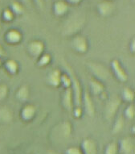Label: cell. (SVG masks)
Wrapping results in <instances>:
<instances>
[{
  "label": "cell",
  "mask_w": 135,
  "mask_h": 154,
  "mask_svg": "<svg viewBox=\"0 0 135 154\" xmlns=\"http://www.w3.org/2000/svg\"><path fill=\"white\" fill-rule=\"evenodd\" d=\"M73 124L69 120H63L52 128L49 132V139L55 144H61L72 137Z\"/></svg>",
  "instance_id": "cell-1"
},
{
  "label": "cell",
  "mask_w": 135,
  "mask_h": 154,
  "mask_svg": "<svg viewBox=\"0 0 135 154\" xmlns=\"http://www.w3.org/2000/svg\"><path fill=\"white\" fill-rule=\"evenodd\" d=\"M85 20L80 15H75L68 20L64 24L61 31V34L65 37H73L74 35L80 34V32L84 28Z\"/></svg>",
  "instance_id": "cell-2"
},
{
  "label": "cell",
  "mask_w": 135,
  "mask_h": 154,
  "mask_svg": "<svg viewBox=\"0 0 135 154\" xmlns=\"http://www.w3.org/2000/svg\"><path fill=\"white\" fill-rule=\"evenodd\" d=\"M65 69L67 70V73L70 76L72 85L71 89L73 94V99H74V106H81V101H82V94L84 89L82 88L81 83L80 80L77 78V76L74 73V71L71 66L68 63L64 64Z\"/></svg>",
  "instance_id": "cell-3"
},
{
  "label": "cell",
  "mask_w": 135,
  "mask_h": 154,
  "mask_svg": "<svg viewBox=\"0 0 135 154\" xmlns=\"http://www.w3.org/2000/svg\"><path fill=\"white\" fill-rule=\"evenodd\" d=\"M86 67L93 79L105 83L111 76L110 70L103 64L97 61H88Z\"/></svg>",
  "instance_id": "cell-4"
},
{
  "label": "cell",
  "mask_w": 135,
  "mask_h": 154,
  "mask_svg": "<svg viewBox=\"0 0 135 154\" xmlns=\"http://www.w3.org/2000/svg\"><path fill=\"white\" fill-rule=\"evenodd\" d=\"M105 108H104V117L106 120L111 121L115 118L116 115L118 113V109L120 108L122 105V99L117 94L108 97L105 100Z\"/></svg>",
  "instance_id": "cell-5"
},
{
  "label": "cell",
  "mask_w": 135,
  "mask_h": 154,
  "mask_svg": "<svg viewBox=\"0 0 135 154\" xmlns=\"http://www.w3.org/2000/svg\"><path fill=\"white\" fill-rule=\"evenodd\" d=\"M71 47L75 53L78 54H85L89 49V42L84 35L77 34L72 37Z\"/></svg>",
  "instance_id": "cell-6"
},
{
  "label": "cell",
  "mask_w": 135,
  "mask_h": 154,
  "mask_svg": "<svg viewBox=\"0 0 135 154\" xmlns=\"http://www.w3.org/2000/svg\"><path fill=\"white\" fill-rule=\"evenodd\" d=\"M45 49H46V46H45L44 42L39 39L31 41L27 46V52L28 55L30 56L32 58L35 59V61L43 53H45Z\"/></svg>",
  "instance_id": "cell-7"
},
{
  "label": "cell",
  "mask_w": 135,
  "mask_h": 154,
  "mask_svg": "<svg viewBox=\"0 0 135 154\" xmlns=\"http://www.w3.org/2000/svg\"><path fill=\"white\" fill-rule=\"evenodd\" d=\"M110 66L112 73L114 74L117 80L121 82H126L129 79L127 72L118 59H112L110 62Z\"/></svg>",
  "instance_id": "cell-8"
},
{
  "label": "cell",
  "mask_w": 135,
  "mask_h": 154,
  "mask_svg": "<svg viewBox=\"0 0 135 154\" xmlns=\"http://www.w3.org/2000/svg\"><path fill=\"white\" fill-rule=\"evenodd\" d=\"M83 105V111L87 114L90 117L95 116L96 107L95 104L93 103L92 95L90 94L89 91L88 89H84L82 94V101H81V106Z\"/></svg>",
  "instance_id": "cell-9"
},
{
  "label": "cell",
  "mask_w": 135,
  "mask_h": 154,
  "mask_svg": "<svg viewBox=\"0 0 135 154\" xmlns=\"http://www.w3.org/2000/svg\"><path fill=\"white\" fill-rule=\"evenodd\" d=\"M60 103L61 106L68 113H72L73 108H74V99H73V94L72 89L68 88L64 89L61 94L60 98Z\"/></svg>",
  "instance_id": "cell-10"
},
{
  "label": "cell",
  "mask_w": 135,
  "mask_h": 154,
  "mask_svg": "<svg viewBox=\"0 0 135 154\" xmlns=\"http://www.w3.org/2000/svg\"><path fill=\"white\" fill-rule=\"evenodd\" d=\"M37 113V108L35 105L32 103H25L20 110V119L25 123H29L35 119Z\"/></svg>",
  "instance_id": "cell-11"
},
{
  "label": "cell",
  "mask_w": 135,
  "mask_h": 154,
  "mask_svg": "<svg viewBox=\"0 0 135 154\" xmlns=\"http://www.w3.org/2000/svg\"><path fill=\"white\" fill-rule=\"evenodd\" d=\"M23 35L17 28H10L4 34V41L10 45H17L22 42Z\"/></svg>",
  "instance_id": "cell-12"
},
{
  "label": "cell",
  "mask_w": 135,
  "mask_h": 154,
  "mask_svg": "<svg viewBox=\"0 0 135 154\" xmlns=\"http://www.w3.org/2000/svg\"><path fill=\"white\" fill-rule=\"evenodd\" d=\"M119 154H133L134 152V139L132 137H125L118 142Z\"/></svg>",
  "instance_id": "cell-13"
},
{
  "label": "cell",
  "mask_w": 135,
  "mask_h": 154,
  "mask_svg": "<svg viewBox=\"0 0 135 154\" xmlns=\"http://www.w3.org/2000/svg\"><path fill=\"white\" fill-rule=\"evenodd\" d=\"M97 10L99 15L102 17H109L115 11V5L112 1L102 0L98 3Z\"/></svg>",
  "instance_id": "cell-14"
},
{
  "label": "cell",
  "mask_w": 135,
  "mask_h": 154,
  "mask_svg": "<svg viewBox=\"0 0 135 154\" xmlns=\"http://www.w3.org/2000/svg\"><path fill=\"white\" fill-rule=\"evenodd\" d=\"M80 148L83 154H98V143L91 137L83 139Z\"/></svg>",
  "instance_id": "cell-15"
},
{
  "label": "cell",
  "mask_w": 135,
  "mask_h": 154,
  "mask_svg": "<svg viewBox=\"0 0 135 154\" xmlns=\"http://www.w3.org/2000/svg\"><path fill=\"white\" fill-rule=\"evenodd\" d=\"M88 91L91 95L100 97L105 91V83L93 79V77L88 81Z\"/></svg>",
  "instance_id": "cell-16"
},
{
  "label": "cell",
  "mask_w": 135,
  "mask_h": 154,
  "mask_svg": "<svg viewBox=\"0 0 135 154\" xmlns=\"http://www.w3.org/2000/svg\"><path fill=\"white\" fill-rule=\"evenodd\" d=\"M62 71L60 69H54L49 72L46 78V83L52 88H59L60 86V79Z\"/></svg>",
  "instance_id": "cell-17"
},
{
  "label": "cell",
  "mask_w": 135,
  "mask_h": 154,
  "mask_svg": "<svg viewBox=\"0 0 135 154\" xmlns=\"http://www.w3.org/2000/svg\"><path fill=\"white\" fill-rule=\"evenodd\" d=\"M70 9V6L68 5L64 0H57L52 5L53 14L57 17L64 16Z\"/></svg>",
  "instance_id": "cell-18"
},
{
  "label": "cell",
  "mask_w": 135,
  "mask_h": 154,
  "mask_svg": "<svg viewBox=\"0 0 135 154\" xmlns=\"http://www.w3.org/2000/svg\"><path fill=\"white\" fill-rule=\"evenodd\" d=\"M3 67L6 73L10 76H15L18 74L20 72V64L16 60L12 58L7 59L6 61H3Z\"/></svg>",
  "instance_id": "cell-19"
},
{
  "label": "cell",
  "mask_w": 135,
  "mask_h": 154,
  "mask_svg": "<svg viewBox=\"0 0 135 154\" xmlns=\"http://www.w3.org/2000/svg\"><path fill=\"white\" fill-rule=\"evenodd\" d=\"M31 91L29 86L26 84L21 85V86L17 89L15 92V99H17L20 103L25 104L27 103L30 99Z\"/></svg>",
  "instance_id": "cell-20"
},
{
  "label": "cell",
  "mask_w": 135,
  "mask_h": 154,
  "mask_svg": "<svg viewBox=\"0 0 135 154\" xmlns=\"http://www.w3.org/2000/svg\"><path fill=\"white\" fill-rule=\"evenodd\" d=\"M14 119V112L8 106H0V123L10 124Z\"/></svg>",
  "instance_id": "cell-21"
},
{
  "label": "cell",
  "mask_w": 135,
  "mask_h": 154,
  "mask_svg": "<svg viewBox=\"0 0 135 154\" xmlns=\"http://www.w3.org/2000/svg\"><path fill=\"white\" fill-rule=\"evenodd\" d=\"M125 119L123 116L122 114H121L119 116L115 118V120L113 122L112 127V134H117L120 133L121 131H122L123 128H124V126H125Z\"/></svg>",
  "instance_id": "cell-22"
},
{
  "label": "cell",
  "mask_w": 135,
  "mask_h": 154,
  "mask_svg": "<svg viewBox=\"0 0 135 154\" xmlns=\"http://www.w3.org/2000/svg\"><path fill=\"white\" fill-rule=\"evenodd\" d=\"M9 8H10V10L12 11V12L14 13L15 17L22 15L25 12V7H24V5L21 2L18 1V0H15V1L11 2Z\"/></svg>",
  "instance_id": "cell-23"
},
{
  "label": "cell",
  "mask_w": 135,
  "mask_h": 154,
  "mask_svg": "<svg viewBox=\"0 0 135 154\" xmlns=\"http://www.w3.org/2000/svg\"><path fill=\"white\" fill-rule=\"evenodd\" d=\"M135 93L134 91L129 86L124 87L122 92V100L128 103H132L134 102Z\"/></svg>",
  "instance_id": "cell-24"
},
{
  "label": "cell",
  "mask_w": 135,
  "mask_h": 154,
  "mask_svg": "<svg viewBox=\"0 0 135 154\" xmlns=\"http://www.w3.org/2000/svg\"><path fill=\"white\" fill-rule=\"evenodd\" d=\"M52 55L50 53L45 52L36 60V65L40 68H45L52 63Z\"/></svg>",
  "instance_id": "cell-25"
},
{
  "label": "cell",
  "mask_w": 135,
  "mask_h": 154,
  "mask_svg": "<svg viewBox=\"0 0 135 154\" xmlns=\"http://www.w3.org/2000/svg\"><path fill=\"white\" fill-rule=\"evenodd\" d=\"M123 116L125 119L128 120H133L135 117V105L134 103H128L127 106L125 107L123 112Z\"/></svg>",
  "instance_id": "cell-26"
},
{
  "label": "cell",
  "mask_w": 135,
  "mask_h": 154,
  "mask_svg": "<svg viewBox=\"0 0 135 154\" xmlns=\"http://www.w3.org/2000/svg\"><path fill=\"white\" fill-rule=\"evenodd\" d=\"M104 154H119L118 142L111 141L108 143L104 150Z\"/></svg>",
  "instance_id": "cell-27"
},
{
  "label": "cell",
  "mask_w": 135,
  "mask_h": 154,
  "mask_svg": "<svg viewBox=\"0 0 135 154\" xmlns=\"http://www.w3.org/2000/svg\"><path fill=\"white\" fill-rule=\"evenodd\" d=\"M15 15L12 12V11L10 10V8H5L2 12V19L6 23H10L15 20Z\"/></svg>",
  "instance_id": "cell-28"
},
{
  "label": "cell",
  "mask_w": 135,
  "mask_h": 154,
  "mask_svg": "<svg viewBox=\"0 0 135 154\" xmlns=\"http://www.w3.org/2000/svg\"><path fill=\"white\" fill-rule=\"evenodd\" d=\"M71 85H72V81H71L70 76L67 73H62L61 79H60V86H62L63 90L71 88Z\"/></svg>",
  "instance_id": "cell-29"
},
{
  "label": "cell",
  "mask_w": 135,
  "mask_h": 154,
  "mask_svg": "<svg viewBox=\"0 0 135 154\" xmlns=\"http://www.w3.org/2000/svg\"><path fill=\"white\" fill-rule=\"evenodd\" d=\"M9 94V88L8 85L4 83L0 84V103L3 102L8 98Z\"/></svg>",
  "instance_id": "cell-30"
},
{
  "label": "cell",
  "mask_w": 135,
  "mask_h": 154,
  "mask_svg": "<svg viewBox=\"0 0 135 154\" xmlns=\"http://www.w3.org/2000/svg\"><path fill=\"white\" fill-rule=\"evenodd\" d=\"M64 154H83L80 147L69 146L65 149Z\"/></svg>",
  "instance_id": "cell-31"
},
{
  "label": "cell",
  "mask_w": 135,
  "mask_h": 154,
  "mask_svg": "<svg viewBox=\"0 0 135 154\" xmlns=\"http://www.w3.org/2000/svg\"><path fill=\"white\" fill-rule=\"evenodd\" d=\"M83 108L82 106H74L73 111H72V114H73V117L75 119H80L82 117L83 115Z\"/></svg>",
  "instance_id": "cell-32"
},
{
  "label": "cell",
  "mask_w": 135,
  "mask_h": 154,
  "mask_svg": "<svg viewBox=\"0 0 135 154\" xmlns=\"http://www.w3.org/2000/svg\"><path fill=\"white\" fill-rule=\"evenodd\" d=\"M64 1L69 6H77L80 3H82L83 0H64Z\"/></svg>",
  "instance_id": "cell-33"
},
{
  "label": "cell",
  "mask_w": 135,
  "mask_h": 154,
  "mask_svg": "<svg viewBox=\"0 0 135 154\" xmlns=\"http://www.w3.org/2000/svg\"><path fill=\"white\" fill-rule=\"evenodd\" d=\"M6 56H7L6 49L3 48V46L2 45H0V59H3V57H5Z\"/></svg>",
  "instance_id": "cell-34"
},
{
  "label": "cell",
  "mask_w": 135,
  "mask_h": 154,
  "mask_svg": "<svg viewBox=\"0 0 135 154\" xmlns=\"http://www.w3.org/2000/svg\"><path fill=\"white\" fill-rule=\"evenodd\" d=\"M130 50L132 53H134V52H135V39L134 38H133L132 40H131V41H130Z\"/></svg>",
  "instance_id": "cell-35"
},
{
  "label": "cell",
  "mask_w": 135,
  "mask_h": 154,
  "mask_svg": "<svg viewBox=\"0 0 135 154\" xmlns=\"http://www.w3.org/2000/svg\"><path fill=\"white\" fill-rule=\"evenodd\" d=\"M35 3L37 4L39 7L40 8H43L44 7V0H35Z\"/></svg>",
  "instance_id": "cell-36"
},
{
  "label": "cell",
  "mask_w": 135,
  "mask_h": 154,
  "mask_svg": "<svg viewBox=\"0 0 135 154\" xmlns=\"http://www.w3.org/2000/svg\"><path fill=\"white\" fill-rule=\"evenodd\" d=\"M46 154H60V153H59L58 152L55 151V150H48V151H47Z\"/></svg>",
  "instance_id": "cell-37"
},
{
  "label": "cell",
  "mask_w": 135,
  "mask_h": 154,
  "mask_svg": "<svg viewBox=\"0 0 135 154\" xmlns=\"http://www.w3.org/2000/svg\"><path fill=\"white\" fill-rule=\"evenodd\" d=\"M20 2H21V3L24 5V3H28V2H30V0H20Z\"/></svg>",
  "instance_id": "cell-38"
},
{
  "label": "cell",
  "mask_w": 135,
  "mask_h": 154,
  "mask_svg": "<svg viewBox=\"0 0 135 154\" xmlns=\"http://www.w3.org/2000/svg\"><path fill=\"white\" fill-rule=\"evenodd\" d=\"M3 59H0V68L3 66Z\"/></svg>",
  "instance_id": "cell-39"
},
{
  "label": "cell",
  "mask_w": 135,
  "mask_h": 154,
  "mask_svg": "<svg viewBox=\"0 0 135 154\" xmlns=\"http://www.w3.org/2000/svg\"><path fill=\"white\" fill-rule=\"evenodd\" d=\"M2 30V24H1V22H0V32Z\"/></svg>",
  "instance_id": "cell-40"
},
{
  "label": "cell",
  "mask_w": 135,
  "mask_h": 154,
  "mask_svg": "<svg viewBox=\"0 0 135 154\" xmlns=\"http://www.w3.org/2000/svg\"><path fill=\"white\" fill-rule=\"evenodd\" d=\"M108 1H112V2H113V0H108Z\"/></svg>",
  "instance_id": "cell-41"
}]
</instances>
